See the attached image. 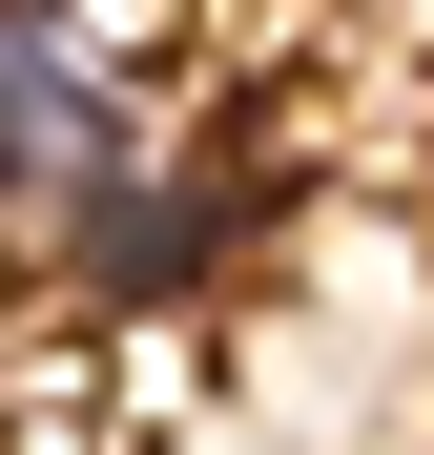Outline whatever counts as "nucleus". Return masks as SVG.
Here are the masks:
<instances>
[{
  "label": "nucleus",
  "mask_w": 434,
  "mask_h": 455,
  "mask_svg": "<svg viewBox=\"0 0 434 455\" xmlns=\"http://www.w3.org/2000/svg\"><path fill=\"white\" fill-rule=\"evenodd\" d=\"M0 187H21L42 249H83V228L124 207V124H104L83 0H0Z\"/></svg>",
  "instance_id": "nucleus-1"
},
{
  "label": "nucleus",
  "mask_w": 434,
  "mask_h": 455,
  "mask_svg": "<svg viewBox=\"0 0 434 455\" xmlns=\"http://www.w3.org/2000/svg\"><path fill=\"white\" fill-rule=\"evenodd\" d=\"M269 166H249V145H207V166H166V187H124L104 228H83V290H104V311H145V290H186L207 249H228V207H249Z\"/></svg>",
  "instance_id": "nucleus-2"
}]
</instances>
